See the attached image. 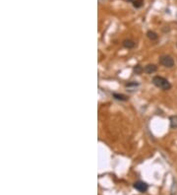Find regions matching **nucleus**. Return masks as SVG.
Masks as SVG:
<instances>
[{"label": "nucleus", "instance_id": "f257e3e1", "mask_svg": "<svg viewBox=\"0 0 177 195\" xmlns=\"http://www.w3.org/2000/svg\"><path fill=\"white\" fill-rule=\"evenodd\" d=\"M152 84L163 91H168L171 89V84L169 83V81L161 76H155L152 78Z\"/></svg>", "mask_w": 177, "mask_h": 195}, {"label": "nucleus", "instance_id": "f03ea898", "mask_svg": "<svg viewBox=\"0 0 177 195\" xmlns=\"http://www.w3.org/2000/svg\"><path fill=\"white\" fill-rule=\"evenodd\" d=\"M159 63H161L162 66L166 67V68H172V67L174 66V64H175V62H174V59L172 58L171 56H169V55H161V57H159Z\"/></svg>", "mask_w": 177, "mask_h": 195}, {"label": "nucleus", "instance_id": "7ed1b4c3", "mask_svg": "<svg viewBox=\"0 0 177 195\" xmlns=\"http://www.w3.org/2000/svg\"><path fill=\"white\" fill-rule=\"evenodd\" d=\"M134 188H135L136 190H138V191L140 192H146L148 190V184L146 183V182L144 181H141V180H139V181H136L135 183H134Z\"/></svg>", "mask_w": 177, "mask_h": 195}, {"label": "nucleus", "instance_id": "20e7f679", "mask_svg": "<svg viewBox=\"0 0 177 195\" xmlns=\"http://www.w3.org/2000/svg\"><path fill=\"white\" fill-rule=\"evenodd\" d=\"M157 66L155 64H148L145 66L144 68V72L147 74H152L155 72H157Z\"/></svg>", "mask_w": 177, "mask_h": 195}, {"label": "nucleus", "instance_id": "39448f33", "mask_svg": "<svg viewBox=\"0 0 177 195\" xmlns=\"http://www.w3.org/2000/svg\"><path fill=\"white\" fill-rule=\"evenodd\" d=\"M122 43H123V47H125V49H133V47H135V45H136L135 42L132 40H123V42Z\"/></svg>", "mask_w": 177, "mask_h": 195}, {"label": "nucleus", "instance_id": "423d86ee", "mask_svg": "<svg viewBox=\"0 0 177 195\" xmlns=\"http://www.w3.org/2000/svg\"><path fill=\"white\" fill-rule=\"evenodd\" d=\"M113 98L115 99L117 101H121V102H125V101L128 100V97L125 95H123V94H116L114 93L113 94Z\"/></svg>", "mask_w": 177, "mask_h": 195}, {"label": "nucleus", "instance_id": "0eeeda50", "mask_svg": "<svg viewBox=\"0 0 177 195\" xmlns=\"http://www.w3.org/2000/svg\"><path fill=\"white\" fill-rule=\"evenodd\" d=\"M169 122L171 128H177V115H171L169 117Z\"/></svg>", "mask_w": 177, "mask_h": 195}, {"label": "nucleus", "instance_id": "6e6552de", "mask_svg": "<svg viewBox=\"0 0 177 195\" xmlns=\"http://www.w3.org/2000/svg\"><path fill=\"white\" fill-rule=\"evenodd\" d=\"M147 37L149 38L150 40H157L159 36L157 35V33L152 32V31H149V32L147 33Z\"/></svg>", "mask_w": 177, "mask_h": 195}, {"label": "nucleus", "instance_id": "1a4fd4ad", "mask_svg": "<svg viewBox=\"0 0 177 195\" xmlns=\"http://www.w3.org/2000/svg\"><path fill=\"white\" fill-rule=\"evenodd\" d=\"M133 71L135 74H137V75H140L142 72H144V68H143L141 65H136L135 67L133 68Z\"/></svg>", "mask_w": 177, "mask_h": 195}, {"label": "nucleus", "instance_id": "9d476101", "mask_svg": "<svg viewBox=\"0 0 177 195\" xmlns=\"http://www.w3.org/2000/svg\"><path fill=\"white\" fill-rule=\"evenodd\" d=\"M144 4V0H134L133 1V6L135 8H141Z\"/></svg>", "mask_w": 177, "mask_h": 195}, {"label": "nucleus", "instance_id": "9b49d317", "mask_svg": "<svg viewBox=\"0 0 177 195\" xmlns=\"http://www.w3.org/2000/svg\"><path fill=\"white\" fill-rule=\"evenodd\" d=\"M138 86V84L137 83H135V82H132V83H128V84H126V87H137Z\"/></svg>", "mask_w": 177, "mask_h": 195}, {"label": "nucleus", "instance_id": "f8f14e48", "mask_svg": "<svg viewBox=\"0 0 177 195\" xmlns=\"http://www.w3.org/2000/svg\"><path fill=\"white\" fill-rule=\"evenodd\" d=\"M176 47H177V43H176Z\"/></svg>", "mask_w": 177, "mask_h": 195}]
</instances>
